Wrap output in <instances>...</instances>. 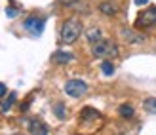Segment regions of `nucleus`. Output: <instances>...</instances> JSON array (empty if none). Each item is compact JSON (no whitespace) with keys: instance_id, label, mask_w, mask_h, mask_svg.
I'll return each mask as SVG.
<instances>
[{"instance_id":"f257e3e1","label":"nucleus","mask_w":156,"mask_h":135,"mask_svg":"<svg viewBox=\"0 0 156 135\" xmlns=\"http://www.w3.org/2000/svg\"><path fill=\"white\" fill-rule=\"evenodd\" d=\"M91 53L97 59H114L118 55V46L108 38H101L99 42L91 46Z\"/></svg>"},{"instance_id":"f03ea898","label":"nucleus","mask_w":156,"mask_h":135,"mask_svg":"<svg viewBox=\"0 0 156 135\" xmlns=\"http://www.w3.org/2000/svg\"><path fill=\"white\" fill-rule=\"evenodd\" d=\"M80 34H82V23L78 21L76 17L67 19L63 23V27H61V42H65V44L76 42Z\"/></svg>"},{"instance_id":"7ed1b4c3","label":"nucleus","mask_w":156,"mask_h":135,"mask_svg":"<svg viewBox=\"0 0 156 135\" xmlns=\"http://www.w3.org/2000/svg\"><path fill=\"white\" fill-rule=\"evenodd\" d=\"M86 91H88V84L80 78H73L65 84V93L69 97H82Z\"/></svg>"},{"instance_id":"20e7f679","label":"nucleus","mask_w":156,"mask_h":135,"mask_svg":"<svg viewBox=\"0 0 156 135\" xmlns=\"http://www.w3.org/2000/svg\"><path fill=\"white\" fill-rule=\"evenodd\" d=\"M135 25L137 27H154L156 25V6H149L147 10H143L141 13L137 15L135 19Z\"/></svg>"},{"instance_id":"39448f33","label":"nucleus","mask_w":156,"mask_h":135,"mask_svg":"<svg viewBox=\"0 0 156 135\" xmlns=\"http://www.w3.org/2000/svg\"><path fill=\"white\" fill-rule=\"evenodd\" d=\"M23 27H25V30H29V33H33L34 36H38V34H42V29H44V19L36 17V15H30V17H27V19H25Z\"/></svg>"},{"instance_id":"423d86ee","label":"nucleus","mask_w":156,"mask_h":135,"mask_svg":"<svg viewBox=\"0 0 156 135\" xmlns=\"http://www.w3.org/2000/svg\"><path fill=\"white\" fill-rule=\"evenodd\" d=\"M122 38L128 44H141L145 40V36L141 33H137V30H133V29H124L122 30Z\"/></svg>"},{"instance_id":"0eeeda50","label":"nucleus","mask_w":156,"mask_h":135,"mask_svg":"<svg viewBox=\"0 0 156 135\" xmlns=\"http://www.w3.org/2000/svg\"><path fill=\"white\" fill-rule=\"evenodd\" d=\"M29 130L33 135H48V128H46L40 120H33L29 124Z\"/></svg>"},{"instance_id":"6e6552de","label":"nucleus","mask_w":156,"mask_h":135,"mask_svg":"<svg viewBox=\"0 0 156 135\" xmlns=\"http://www.w3.org/2000/svg\"><path fill=\"white\" fill-rule=\"evenodd\" d=\"M51 59L55 61V63H59V65H65V63H71L74 59V55L69 53V52H55V53L51 55Z\"/></svg>"},{"instance_id":"1a4fd4ad","label":"nucleus","mask_w":156,"mask_h":135,"mask_svg":"<svg viewBox=\"0 0 156 135\" xmlns=\"http://www.w3.org/2000/svg\"><path fill=\"white\" fill-rule=\"evenodd\" d=\"M99 12L101 13H105V15H116L118 13V6H116L114 2H101L99 4Z\"/></svg>"},{"instance_id":"9d476101","label":"nucleus","mask_w":156,"mask_h":135,"mask_svg":"<svg viewBox=\"0 0 156 135\" xmlns=\"http://www.w3.org/2000/svg\"><path fill=\"white\" fill-rule=\"evenodd\" d=\"M118 114H120L122 118H126V120H129V118H133L135 110H133V107H131V105L124 103V105H120V107H118Z\"/></svg>"},{"instance_id":"9b49d317","label":"nucleus","mask_w":156,"mask_h":135,"mask_svg":"<svg viewBox=\"0 0 156 135\" xmlns=\"http://www.w3.org/2000/svg\"><path fill=\"white\" fill-rule=\"evenodd\" d=\"M86 38H88V42L93 46L95 42H99V40H101V29H97V27L90 29L88 33H86Z\"/></svg>"},{"instance_id":"f8f14e48","label":"nucleus","mask_w":156,"mask_h":135,"mask_svg":"<svg viewBox=\"0 0 156 135\" xmlns=\"http://www.w3.org/2000/svg\"><path fill=\"white\" fill-rule=\"evenodd\" d=\"M101 70H103L105 76H112L114 74V65L108 59H103V63H101Z\"/></svg>"},{"instance_id":"ddd939ff","label":"nucleus","mask_w":156,"mask_h":135,"mask_svg":"<svg viewBox=\"0 0 156 135\" xmlns=\"http://www.w3.org/2000/svg\"><path fill=\"white\" fill-rule=\"evenodd\" d=\"M143 105H145V108L149 110V112L156 114V97H147V99L143 101Z\"/></svg>"},{"instance_id":"4468645a","label":"nucleus","mask_w":156,"mask_h":135,"mask_svg":"<svg viewBox=\"0 0 156 135\" xmlns=\"http://www.w3.org/2000/svg\"><path fill=\"white\" fill-rule=\"evenodd\" d=\"M13 101H15V93H10V97H8V99L2 103V110H4V112H6V110H10V108H12Z\"/></svg>"},{"instance_id":"2eb2a0df","label":"nucleus","mask_w":156,"mask_h":135,"mask_svg":"<svg viewBox=\"0 0 156 135\" xmlns=\"http://www.w3.org/2000/svg\"><path fill=\"white\" fill-rule=\"evenodd\" d=\"M53 110L57 112V116L61 118V120L65 118V108H63V105H55V107H53Z\"/></svg>"},{"instance_id":"dca6fc26","label":"nucleus","mask_w":156,"mask_h":135,"mask_svg":"<svg viewBox=\"0 0 156 135\" xmlns=\"http://www.w3.org/2000/svg\"><path fill=\"white\" fill-rule=\"evenodd\" d=\"M6 13H8V17H15V15H17V10H15L13 6H10V8L6 10Z\"/></svg>"},{"instance_id":"f3484780","label":"nucleus","mask_w":156,"mask_h":135,"mask_svg":"<svg viewBox=\"0 0 156 135\" xmlns=\"http://www.w3.org/2000/svg\"><path fill=\"white\" fill-rule=\"evenodd\" d=\"M59 2H61V4H65V6H73V8H74L78 0H59Z\"/></svg>"},{"instance_id":"a211bd4d","label":"nucleus","mask_w":156,"mask_h":135,"mask_svg":"<svg viewBox=\"0 0 156 135\" xmlns=\"http://www.w3.org/2000/svg\"><path fill=\"white\" fill-rule=\"evenodd\" d=\"M133 4L135 6H147V4H149V0H133Z\"/></svg>"},{"instance_id":"6ab92c4d","label":"nucleus","mask_w":156,"mask_h":135,"mask_svg":"<svg viewBox=\"0 0 156 135\" xmlns=\"http://www.w3.org/2000/svg\"><path fill=\"white\" fill-rule=\"evenodd\" d=\"M4 95H6V86L0 84V97H4Z\"/></svg>"}]
</instances>
